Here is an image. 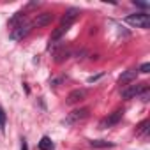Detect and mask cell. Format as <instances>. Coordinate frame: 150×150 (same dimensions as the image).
<instances>
[{"label":"cell","mask_w":150,"mask_h":150,"mask_svg":"<svg viewBox=\"0 0 150 150\" xmlns=\"http://www.w3.org/2000/svg\"><path fill=\"white\" fill-rule=\"evenodd\" d=\"M78 14H80V11H78L76 7H71V9L65 11V14L62 16V21H60V25H58V28H57V30L51 34V37H50V46H51V44H57V41L62 39V35L69 30V27L76 21Z\"/></svg>","instance_id":"cell-1"},{"label":"cell","mask_w":150,"mask_h":150,"mask_svg":"<svg viewBox=\"0 0 150 150\" xmlns=\"http://www.w3.org/2000/svg\"><path fill=\"white\" fill-rule=\"evenodd\" d=\"M146 88H148L146 83H131V85H125V88H122V97H124V99L139 97Z\"/></svg>","instance_id":"cell-2"},{"label":"cell","mask_w":150,"mask_h":150,"mask_svg":"<svg viewBox=\"0 0 150 150\" xmlns=\"http://www.w3.org/2000/svg\"><path fill=\"white\" fill-rule=\"evenodd\" d=\"M125 21L132 27H138V28H148L150 25V18L146 13H136V14H129L125 18Z\"/></svg>","instance_id":"cell-3"},{"label":"cell","mask_w":150,"mask_h":150,"mask_svg":"<svg viewBox=\"0 0 150 150\" xmlns=\"http://www.w3.org/2000/svg\"><path fill=\"white\" fill-rule=\"evenodd\" d=\"M122 117H124V110H117V111H113L111 115H108L106 118H103V120L99 122V129H108V127L117 125V124L122 120Z\"/></svg>","instance_id":"cell-4"},{"label":"cell","mask_w":150,"mask_h":150,"mask_svg":"<svg viewBox=\"0 0 150 150\" xmlns=\"http://www.w3.org/2000/svg\"><path fill=\"white\" fill-rule=\"evenodd\" d=\"M30 30H32L30 21H25V23H21V25H18V27L13 28V32H11V39H13V41H21L23 37H27V35L30 34Z\"/></svg>","instance_id":"cell-5"},{"label":"cell","mask_w":150,"mask_h":150,"mask_svg":"<svg viewBox=\"0 0 150 150\" xmlns=\"http://www.w3.org/2000/svg\"><path fill=\"white\" fill-rule=\"evenodd\" d=\"M51 21H53V14H51V13H41V14H37V16L30 21V25H32V28H41V27L50 25Z\"/></svg>","instance_id":"cell-6"},{"label":"cell","mask_w":150,"mask_h":150,"mask_svg":"<svg viewBox=\"0 0 150 150\" xmlns=\"http://www.w3.org/2000/svg\"><path fill=\"white\" fill-rule=\"evenodd\" d=\"M87 117H88V108H81V110H74L72 113H69L64 122L65 124H76V122H80Z\"/></svg>","instance_id":"cell-7"},{"label":"cell","mask_w":150,"mask_h":150,"mask_svg":"<svg viewBox=\"0 0 150 150\" xmlns=\"http://www.w3.org/2000/svg\"><path fill=\"white\" fill-rule=\"evenodd\" d=\"M87 97V90L83 88H76V90H72L69 96H67V104H76L80 101H83Z\"/></svg>","instance_id":"cell-8"},{"label":"cell","mask_w":150,"mask_h":150,"mask_svg":"<svg viewBox=\"0 0 150 150\" xmlns=\"http://www.w3.org/2000/svg\"><path fill=\"white\" fill-rule=\"evenodd\" d=\"M136 76H138V69H129L118 78V83L120 85H131V83H134Z\"/></svg>","instance_id":"cell-9"},{"label":"cell","mask_w":150,"mask_h":150,"mask_svg":"<svg viewBox=\"0 0 150 150\" xmlns=\"http://www.w3.org/2000/svg\"><path fill=\"white\" fill-rule=\"evenodd\" d=\"M27 21V18H25V13L23 11H20V13H16L11 20H9V25L14 28V27H18V25H21V23H25Z\"/></svg>","instance_id":"cell-10"},{"label":"cell","mask_w":150,"mask_h":150,"mask_svg":"<svg viewBox=\"0 0 150 150\" xmlns=\"http://www.w3.org/2000/svg\"><path fill=\"white\" fill-rule=\"evenodd\" d=\"M39 150H53V141H51V138H48V136H42L41 138V141H39Z\"/></svg>","instance_id":"cell-11"},{"label":"cell","mask_w":150,"mask_h":150,"mask_svg":"<svg viewBox=\"0 0 150 150\" xmlns=\"http://www.w3.org/2000/svg\"><path fill=\"white\" fill-rule=\"evenodd\" d=\"M148 125H150V120H143V122L136 127V134H138V136H146V134H148Z\"/></svg>","instance_id":"cell-12"},{"label":"cell","mask_w":150,"mask_h":150,"mask_svg":"<svg viewBox=\"0 0 150 150\" xmlns=\"http://www.w3.org/2000/svg\"><path fill=\"white\" fill-rule=\"evenodd\" d=\"M90 145H92L94 148H110V146H113V143L104 141V139H92Z\"/></svg>","instance_id":"cell-13"},{"label":"cell","mask_w":150,"mask_h":150,"mask_svg":"<svg viewBox=\"0 0 150 150\" xmlns=\"http://www.w3.org/2000/svg\"><path fill=\"white\" fill-rule=\"evenodd\" d=\"M6 122H7V115H6V111H4V108L0 106V131H6Z\"/></svg>","instance_id":"cell-14"},{"label":"cell","mask_w":150,"mask_h":150,"mask_svg":"<svg viewBox=\"0 0 150 150\" xmlns=\"http://www.w3.org/2000/svg\"><path fill=\"white\" fill-rule=\"evenodd\" d=\"M139 72H143V74H146V72H150V64L148 62H145L141 67H139Z\"/></svg>","instance_id":"cell-15"},{"label":"cell","mask_w":150,"mask_h":150,"mask_svg":"<svg viewBox=\"0 0 150 150\" xmlns=\"http://www.w3.org/2000/svg\"><path fill=\"white\" fill-rule=\"evenodd\" d=\"M134 6L141 7V9H148V4H141V2H134Z\"/></svg>","instance_id":"cell-16"},{"label":"cell","mask_w":150,"mask_h":150,"mask_svg":"<svg viewBox=\"0 0 150 150\" xmlns=\"http://www.w3.org/2000/svg\"><path fill=\"white\" fill-rule=\"evenodd\" d=\"M21 150H28V145H27V141H25V139L21 141Z\"/></svg>","instance_id":"cell-17"}]
</instances>
